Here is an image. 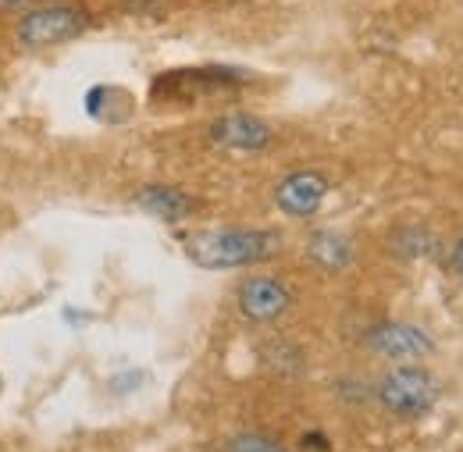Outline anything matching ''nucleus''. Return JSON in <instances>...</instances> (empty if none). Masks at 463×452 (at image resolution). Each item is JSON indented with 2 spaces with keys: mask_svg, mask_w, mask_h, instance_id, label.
<instances>
[{
  "mask_svg": "<svg viewBox=\"0 0 463 452\" xmlns=\"http://www.w3.org/2000/svg\"><path fill=\"white\" fill-rule=\"evenodd\" d=\"M275 246H279L275 235L253 231V228H214V231H200V235L185 239V253H189L200 268H214V271L257 264V260H264Z\"/></svg>",
  "mask_w": 463,
  "mask_h": 452,
  "instance_id": "1",
  "label": "nucleus"
},
{
  "mask_svg": "<svg viewBox=\"0 0 463 452\" xmlns=\"http://www.w3.org/2000/svg\"><path fill=\"white\" fill-rule=\"evenodd\" d=\"M378 399L392 410V413H403V417H417L424 410L435 406L439 399V385L428 371L420 367H400L392 374H385L382 389H378Z\"/></svg>",
  "mask_w": 463,
  "mask_h": 452,
  "instance_id": "2",
  "label": "nucleus"
},
{
  "mask_svg": "<svg viewBox=\"0 0 463 452\" xmlns=\"http://www.w3.org/2000/svg\"><path fill=\"white\" fill-rule=\"evenodd\" d=\"M86 29V14L75 7H36L18 22V40L25 47H54Z\"/></svg>",
  "mask_w": 463,
  "mask_h": 452,
  "instance_id": "3",
  "label": "nucleus"
},
{
  "mask_svg": "<svg viewBox=\"0 0 463 452\" xmlns=\"http://www.w3.org/2000/svg\"><path fill=\"white\" fill-rule=\"evenodd\" d=\"M325 193H328V178L325 174H317V171H296V174H289L279 185L275 200H279V207L289 218H310V214H317Z\"/></svg>",
  "mask_w": 463,
  "mask_h": 452,
  "instance_id": "4",
  "label": "nucleus"
},
{
  "mask_svg": "<svg viewBox=\"0 0 463 452\" xmlns=\"http://www.w3.org/2000/svg\"><path fill=\"white\" fill-rule=\"evenodd\" d=\"M289 288L275 278H250L239 288V306L250 321H275L289 310Z\"/></svg>",
  "mask_w": 463,
  "mask_h": 452,
  "instance_id": "5",
  "label": "nucleus"
},
{
  "mask_svg": "<svg viewBox=\"0 0 463 452\" xmlns=\"http://www.w3.org/2000/svg\"><path fill=\"white\" fill-rule=\"evenodd\" d=\"M211 136L225 150H264L271 146V128L253 114H225L211 125Z\"/></svg>",
  "mask_w": 463,
  "mask_h": 452,
  "instance_id": "6",
  "label": "nucleus"
},
{
  "mask_svg": "<svg viewBox=\"0 0 463 452\" xmlns=\"http://www.w3.org/2000/svg\"><path fill=\"white\" fill-rule=\"evenodd\" d=\"M367 345L389 360H417V356H428L435 349L428 332H420L413 325H382L367 335Z\"/></svg>",
  "mask_w": 463,
  "mask_h": 452,
  "instance_id": "7",
  "label": "nucleus"
},
{
  "mask_svg": "<svg viewBox=\"0 0 463 452\" xmlns=\"http://www.w3.org/2000/svg\"><path fill=\"white\" fill-rule=\"evenodd\" d=\"M136 200H139L143 211H150L161 221H178V218H185L193 211V200L185 193H178V189H168V185H150Z\"/></svg>",
  "mask_w": 463,
  "mask_h": 452,
  "instance_id": "8",
  "label": "nucleus"
},
{
  "mask_svg": "<svg viewBox=\"0 0 463 452\" xmlns=\"http://www.w3.org/2000/svg\"><path fill=\"white\" fill-rule=\"evenodd\" d=\"M307 257L325 271H339L353 260V246H349V239L335 235V231H317L307 246Z\"/></svg>",
  "mask_w": 463,
  "mask_h": 452,
  "instance_id": "9",
  "label": "nucleus"
},
{
  "mask_svg": "<svg viewBox=\"0 0 463 452\" xmlns=\"http://www.w3.org/2000/svg\"><path fill=\"white\" fill-rule=\"evenodd\" d=\"M392 250L406 257V260H413V257H428V253H435L439 250V239L431 235V231H424V228H403L396 239H392Z\"/></svg>",
  "mask_w": 463,
  "mask_h": 452,
  "instance_id": "10",
  "label": "nucleus"
},
{
  "mask_svg": "<svg viewBox=\"0 0 463 452\" xmlns=\"http://www.w3.org/2000/svg\"><path fill=\"white\" fill-rule=\"evenodd\" d=\"M232 452H282V449L271 446V442H264V438H257V435H242V438L232 442Z\"/></svg>",
  "mask_w": 463,
  "mask_h": 452,
  "instance_id": "11",
  "label": "nucleus"
},
{
  "mask_svg": "<svg viewBox=\"0 0 463 452\" xmlns=\"http://www.w3.org/2000/svg\"><path fill=\"white\" fill-rule=\"evenodd\" d=\"M453 268H457V271L463 275V239L457 242V246H453Z\"/></svg>",
  "mask_w": 463,
  "mask_h": 452,
  "instance_id": "12",
  "label": "nucleus"
},
{
  "mask_svg": "<svg viewBox=\"0 0 463 452\" xmlns=\"http://www.w3.org/2000/svg\"><path fill=\"white\" fill-rule=\"evenodd\" d=\"M25 0H0V11H11V7H22Z\"/></svg>",
  "mask_w": 463,
  "mask_h": 452,
  "instance_id": "13",
  "label": "nucleus"
}]
</instances>
